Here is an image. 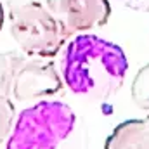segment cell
Returning a JSON list of instances; mask_svg holds the SVG:
<instances>
[{
  "label": "cell",
  "mask_w": 149,
  "mask_h": 149,
  "mask_svg": "<svg viewBox=\"0 0 149 149\" xmlns=\"http://www.w3.org/2000/svg\"><path fill=\"white\" fill-rule=\"evenodd\" d=\"M26 54L21 50H9L0 52V97H10L12 95V81L14 74L17 71L19 64Z\"/></svg>",
  "instance_id": "cell-7"
},
{
  "label": "cell",
  "mask_w": 149,
  "mask_h": 149,
  "mask_svg": "<svg viewBox=\"0 0 149 149\" xmlns=\"http://www.w3.org/2000/svg\"><path fill=\"white\" fill-rule=\"evenodd\" d=\"M16 108L10 97H0V144L7 142L14 123H16Z\"/></svg>",
  "instance_id": "cell-9"
},
{
  "label": "cell",
  "mask_w": 149,
  "mask_h": 149,
  "mask_svg": "<svg viewBox=\"0 0 149 149\" xmlns=\"http://www.w3.org/2000/svg\"><path fill=\"white\" fill-rule=\"evenodd\" d=\"M130 95L139 109L149 113V63L144 64L134 76Z\"/></svg>",
  "instance_id": "cell-8"
},
{
  "label": "cell",
  "mask_w": 149,
  "mask_h": 149,
  "mask_svg": "<svg viewBox=\"0 0 149 149\" xmlns=\"http://www.w3.org/2000/svg\"><path fill=\"white\" fill-rule=\"evenodd\" d=\"M121 5L132 10H141V12H149V0H118Z\"/></svg>",
  "instance_id": "cell-10"
},
{
  "label": "cell",
  "mask_w": 149,
  "mask_h": 149,
  "mask_svg": "<svg viewBox=\"0 0 149 149\" xmlns=\"http://www.w3.org/2000/svg\"><path fill=\"white\" fill-rule=\"evenodd\" d=\"M63 87L64 78L49 57L26 56L14 74L12 97L19 102H37L59 94Z\"/></svg>",
  "instance_id": "cell-4"
},
{
  "label": "cell",
  "mask_w": 149,
  "mask_h": 149,
  "mask_svg": "<svg viewBox=\"0 0 149 149\" xmlns=\"http://www.w3.org/2000/svg\"><path fill=\"white\" fill-rule=\"evenodd\" d=\"M47 5L70 37L104 26L111 16L108 0H47Z\"/></svg>",
  "instance_id": "cell-5"
},
{
  "label": "cell",
  "mask_w": 149,
  "mask_h": 149,
  "mask_svg": "<svg viewBox=\"0 0 149 149\" xmlns=\"http://www.w3.org/2000/svg\"><path fill=\"white\" fill-rule=\"evenodd\" d=\"M3 23H5V10H3V5L0 3V31L3 28Z\"/></svg>",
  "instance_id": "cell-11"
},
{
  "label": "cell",
  "mask_w": 149,
  "mask_h": 149,
  "mask_svg": "<svg viewBox=\"0 0 149 149\" xmlns=\"http://www.w3.org/2000/svg\"><path fill=\"white\" fill-rule=\"evenodd\" d=\"M104 149H149V121L127 120L114 127Z\"/></svg>",
  "instance_id": "cell-6"
},
{
  "label": "cell",
  "mask_w": 149,
  "mask_h": 149,
  "mask_svg": "<svg viewBox=\"0 0 149 149\" xmlns=\"http://www.w3.org/2000/svg\"><path fill=\"white\" fill-rule=\"evenodd\" d=\"M128 61L120 45L109 40L81 33L64 45L63 78L66 87L85 99H109L125 83Z\"/></svg>",
  "instance_id": "cell-1"
},
{
  "label": "cell",
  "mask_w": 149,
  "mask_h": 149,
  "mask_svg": "<svg viewBox=\"0 0 149 149\" xmlns=\"http://www.w3.org/2000/svg\"><path fill=\"white\" fill-rule=\"evenodd\" d=\"M74 111L61 101L42 99L17 114L5 149H57L73 132Z\"/></svg>",
  "instance_id": "cell-3"
},
{
  "label": "cell",
  "mask_w": 149,
  "mask_h": 149,
  "mask_svg": "<svg viewBox=\"0 0 149 149\" xmlns=\"http://www.w3.org/2000/svg\"><path fill=\"white\" fill-rule=\"evenodd\" d=\"M5 10L10 35L26 56L52 59L70 38L47 0H5Z\"/></svg>",
  "instance_id": "cell-2"
},
{
  "label": "cell",
  "mask_w": 149,
  "mask_h": 149,
  "mask_svg": "<svg viewBox=\"0 0 149 149\" xmlns=\"http://www.w3.org/2000/svg\"><path fill=\"white\" fill-rule=\"evenodd\" d=\"M0 2H2V0H0Z\"/></svg>",
  "instance_id": "cell-12"
}]
</instances>
